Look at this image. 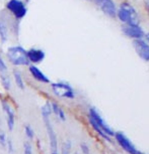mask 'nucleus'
<instances>
[{
    "label": "nucleus",
    "instance_id": "nucleus-1",
    "mask_svg": "<svg viewBox=\"0 0 149 154\" xmlns=\"http://www.w3.org/2000/svg\"><path fill=\"white\" fill-rule=\"evenodd\" d=\"M118 19L123 24H140V18L137 10L129 2H122L117 9Z\"/></svg>",
    "mask_w": 149,
    "mask_h": 154
},
{
    "label": "nucleus",
    "instance_id": "nucleus-2",
    "mask_svg": "<svg viewBox=\"0 0 149 154\" xmlns=\"http://www.w3.org/2000/svg\"><path fill=\"white\" fill-rule=\"evenodd\" d=\"M6 57L8 62L14 67H25L31 65L26 55V50L20 46H9L6 52Z\"/></svg>",
    "mask_w": 149,
    "mask_h": 154
},
{
    "label": "nucleus",
    "instance_id": "nucleus-3",
    "mask_svg": "<svg viewBox=\"0 0 149 154\" xmlns=\"http://www.w3.org/2000/svg\"><path fill=\"white\" fill-rule=\"evenodd\" d=\"M52 91L55 96L63 98V99L72 100L75 98V91L70 84L65 82H57V83L51 84Z\"/></svg>",
    "mask_w": 149,
    "mask_h": 154
},
{
    "label": "nucleus",
    "instance_id": "nucleus-4",
    "mask_svg": "<svg viewBox=\"0 0 149 154\" xmlns=\"http://www.w3.org/2000/svg\"><path fill=\"white\" fill-rule=\"evenodd\" d=\"M6 9L16 20H21L28 13L26 5L22 0H8L6 3Z\"/></svg>",
    "mask_w": 149,
    "mask_h": 154
},
{
    "label": "nucleus",
    "instance_id": "nucleus-5",
    "mask_svg": "<svg viewBox=\"0 0 149 154\" xmlns=\"http://www.w3.org/2000/svg\"><path fill=\"white\" fill-rule=\"evenodd\" d=\"M87 117L91 119V120L94 121L106 134H108L109 136L113 137L114 135H115V131L113 130V128H112L110 125H108V123L103 120V118L100 116V114L97 112V110L95 108L90 107L88 109V115H87Z\"/></svg>",
    "mask_w": 149,
    "mask_h": 154
},
{
    "label": "nucleus",
    "instance_id": "nucleus-6",
    "mask_svg": "<svg viewBox=\"0 0 149 154\" xmlns=\"http://www.w3.org/2000/svg\"><path fill=\"white\" fill-rule=\"evenodd\" d=\"M115 139L117 140L118 144L123 148L124 151H126L129 154H138L139 150L137 149V147L132 143L131 140L125 135L123 132H115L114 135Z\"/></svg>",
    "mask_w": 149,
    "mask_h": 154
},
{
    "label": "nucleus",
    "instance_id": "nucleus-7",
    "mask_svg": "<svg viewBox=\"0 0 149 154\" xmlns=\"http://www.w3.org/2000/svg\"><path fill=\"white\" fill-rule=\"evenodd\" d=\"M121 30L124 35L132 39L144 38L145 31L141 27L140 24H123Z\"/></svg>",
    "mask_w": 149,
    "mask_h": 154
},
{
    "label": "nucleus",
    "instance_id": "nucleus-8",
    "mask_svg": "<svg viewBox=\"0 0 149 154\" xmlns=\"http://www.w3.org/2000/svg\"><path fill=\"white\" fill-rule=\"evenodd\" d=\"M95 5L105 13L106 16L116 18L117 16V5L114 0H94Z\"/></svg>",
    "mask_w": 149,
    "mask_h": 154
},
{
    "label": "nucleus",
    "instance_id": "nucleus-9",
    "mask_svg": "<svg viewBox=\"0 0 149 154\" xmlns=\"http://www.w3.org/2000/svg\"><path fill=\"white\" fill-rule=\"evenodd\" d=\"M133 47L141 60L149 62V43L144 38L133 39Z\"/></svg>",
    "mask_w": 149,
    "mask_h": 154
},
{
    "label": "nucleus",
    "instance_id": "nucleus-10",
    "mask_svg": "<svg viewBox=\"0 0 149 154\" xmlns=\"http://www.w3.org/2000/svg\"><path fill=\"white\" fill-rule=\"evenodd\" d=\"M44 123L47 129V133L49 136V141H50V147H51V152H58V140H57V135H56L53 125L50 121V118H44Z\"/></svg>",
    "mask_w": 149,
    "mask_h": 154
},
{
    "label": "nucleus",
    "instance_id": "nucleus-11",
    "mask_svg": "<svg viewBox=\"0 0 149 154\" xmlns=\"http://www.w3.org/2000/svg\"><path fill=\"white\" fill-rule=\"evenodd\" d=\"M26 55H28V58L31 63H40L46 57V54L43 49H36V47H31L28 50H26Z\"/></svg>",
    "mask_w": 149,
    "mask_h": 154
},
{
    "label": "nucleus",
    "instance_id": "nucleus-12",
    "mask_svg": "<svg viewBox=\"0 0 149 154\" xmlns=\"http://www.w3.org/2000/svg\"><path fill=\"white\" fill-rule=\"evenodd\" d=\"M28 71H30L31 76L33 77L34 80L40 82V83L42 84L50 83V79L48 78V76H46V74H45L44 71H42L36 65H34V63L28 65Z\"/></svg>",
    "mask_w": 149,
    "mask_h": 154
},
{
    "label": "nucleus",
    "instance_id": "nucleus-13",
    "mask_svg": "<svg viewBox=\"0 0 149 154\" xmlns=\"http://www.w3.org/2000/svg\"><path fill=\"white\" fill-rule=\"evenodd\" d=\"M2 109H3L4 113L6 114L7 128L9 129V131H12L13 128H14V123H15L14 112H13L12 108L10 107V105L7 102H5V101L2 102Z\"/></svg>",
    "mask_w": 149,
    "mask_h": 154
},
{
    "label": "nucleus",
    "instance_id": "nucleus-14",
    "mask_svg": "<svg viewBox=\"0 0 149 154\" xmlns=\"http://www.w3.org/2000/svg\"><path fill=\"white\" fill-rule=\"evenodd\" d=\"M8 41V27L3 19H0V41L5 43Z\"/></svg>",
    "mask_w": 149,
    "mask_h": 154
},
{
    "label": "nucleus",
    "instance_id": "nucleus-15",
    "mask_svg": "<svg viewBox=\"0 0 149 154\" xmlns=\"http://www.w3.org/2000/svg\"><path fill=\"white\" fill-rule=\"evenodd\" d=\"M51 107H52V113H54L58 118L60 119L62 122L66 121V114L64 112V110L60 107L57 103H51Z\"/></svg>",
    "mask_w": 149,
    "mask_h": 154
},
{
    "label": "nucleus",
    "instance_id": "nucleus-16",
    "mask_svg": "<svg viewBox=\"0 0 149 154\" xmlns=\"http://www.w3.org/2000/svg\"><path fill=\"white\" fill-rule=\"evenodd\" d=\"M0 80H1L2 87L5 91H9L11 89V80H10L7 73H0Z\"/></svg>",
    "mask_w": 149,
    "mask_h": 154
},
{
    "label": "nucleus",
    "instance_id": "nucleus-17",
    "mask_svg": "<svg viewBox=\"0 0 149 154\" xmlns=\"http://www.w3.org/2000/svg\"><path fill=\"white\" fill-rule=\"evenodd\" d=\"M13 78H14V82L16 84L17 88H19L20 90H25V82H23V79H22V76L21 74L19 73L18 71L14 70L13 71Z\"/></svg>",
    "mask_w": 149,
    "mask_h": 154
},
{
    "label": "nucleus",
    "instance_id": "nucleus-18",
    "mask_svg": "<svg viewBox=\"0 0 149 154\" xmlns=\"http://www.w3.org/2000/svg\"><path fill=\"white\" fill-rule=\"evenodd\" d=\"M71 149H72V142L70 140H66V142H64L62 151L61 154H70Z\"/></svg>",
    "mask_w": 149,
    "mask_h": 154
},
{
    "label": "nucleus",
    "instance_id": "nucleus-19",
    "mask_svg": "<svg viewBox=\"0 0 149 154\" xmlns=\"http://www.w3.org/2000/svg\"><path fill=\"white\" fill-rule=\"evenodd\" d=\"M25 136L28 137L30 140L34 139V129L31 128V126L30 125V124H26V125H25Z\"/></svg>",
    "mask_w": 149,
    "mask_h": 154
},
{
    "label": "nucleus",
    "instance_id": "nucleus-20",
    "mask_svg": "<svg viewBox=\"0 0 149 154\" xmlns=\"http://www.w3.org/2000/svg\"><path fill=\"white\" fill-rule=\"evenodd\" d=\"M6 141H7L6 134H5L3 130H0V146L2 148H6Z\"/></svg>",
    "mask_w": 149,
    "mask_h": 154
},
{
    "label": "nucleus",
    "instance_id": "nucleus-21",
    "mask_svg": "<svg viewBox=\"0 0 149 154\" xmlns=\"http://www.w3.org/2000/svg\"><path fill=\"white\" fill-rule=\"evenodd\" d=\"M23 154H33V146L28 141L23 143Z\"/></svg>",
    "mask_w": 149,
    "mask_h": 154
},
{
    "label": "nucleus",
    "instance_id": "nucleus-22",
    "mask_svg": "<svg viewBox=\"0 0 149 154\" xmlns=\"http://www.w3.org/2000/svg\"><path fill=\"white\" fill-rule=\"evenodd\" d=\"M6 147H7V151H8L9 154L14 152V146H13V141L11 140V138H7Z\"/></svg>",
    "mask_w": 149,
    "mask_h": 154
},
{
    "label": "nucleus",
    "instance_id": "nucleus-23",
    "mask_svg": "<svg viewBox=\"0 0 149 154\" xmlns=\"http://www.w3.org/2000/svg\"><path fill=\"white\" fill-rule=\"evenodd\" d=\"M80 150L82 154H90V148L86 143L82 142L80 144Z\"/></svg>",
    "mask_w": 149,
    "mask_h": 154
},
{
    "label": "nucleus",
    "instance_id": "nucleus-24",
    "mask_svg": "<svg viewBox=\"0 0 149 154\" xmlns=\"http://www.w3.org/2000/svg\"><path fill=\"white\" fill-rule=\"evenodd\" d=\"M0 73H7V66L1 55H0Z\"/></svg>",
    "mask_w": 149,
    "mask_h": 154
},
{
    "label": "nucleus",
    "instance_id": "nucleus-25",
    "mask_svg": "<svg viewBox=\"0 0 149 154\" xmlns=\"http://www.w3.org/2000/svg\"><path fill=\"white\" fill-rule=\"evenodd\" d=\"M145 8L149 14V0H145Z\"/></svg>",
    "mask_w": 149,
    "mask_h": 154
},
{
    "label": "nucleus",
    "instance_id": "nucleus-26",
    "mask_svg": "<svg viewBox=\"0 0 149 154\" xmlns=\"http://www.w3.org/2000/svg\"><path fill=\"white\" fill-rule=\"evenodd\" d=\"M144 38H145V41L149 43V32H148V33H145V36H144Z\"/></svg>",
    "mask_w": 149,
    "mask_h": 154
},
{
    "label": "nucleus",
    "instance_id": "nucleus-27",
    "mask_svg": "<svg viewBox=\"0 0 149 154\" xmlns=\"http://www.w3.org/2000/svg\"><path fill=\"white\" fill-rule=\"evenodd\" d=\"M138 154H147V153H144V152H142V151H139V153Z\"/></svg>",
    "mask_w": 149,
    "mask_h": 154
},
{
    "label": "nucleus",
    "instance_id": "nucleus-28",
    "mask_svg": "<svg viewBox=\"0 0 149 154\" xmlns=\"http://www.w3.org/2000/svg\"><path fill=\"white\" fill-rule=\"evenodd\" d=\"M51 154H59V152H51Z\"/></svg>",
    "mask_w": 149,
    "mask_h": 154
},
{
    "label": "nucleus",
    "instance_id": "nucleus-29",
    "mask_svg": "<svg viewBox=\"0 0 149 154\" xmlns=\"http://www.w3.org/2000/svg\"><path fill=\"white\" fill-rule=\"evenodd\" d=\"M75 154H79V153L78 152H75Z\"/></svg>",
    "mask_w": 149,
    "mask_h": 154
}]
</instances>
